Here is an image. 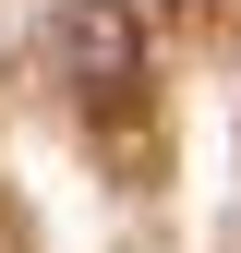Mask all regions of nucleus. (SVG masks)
<instances>
[{"label":"nucleus","mask_w":241,"mask_h":253,"mask_svg":"<svg viewBox=\"0 0 241 253\" xmlns=\"http://www.w3.org/2000/svg\"><path fill=\"white\" fill-rule=\"evenodd\" d=\"M60 60H73V84H84V97H120V84H133V60H145V37H133V12H120V0H73Z\"/></svg>","instance_id":"1"}]
</instances>
